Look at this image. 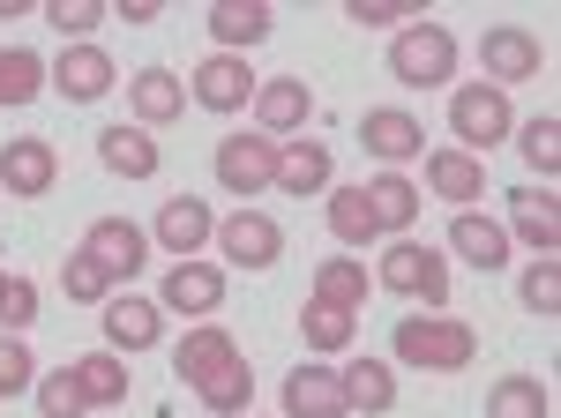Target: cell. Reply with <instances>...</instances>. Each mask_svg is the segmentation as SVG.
Instances as JSON below:
<instances>
[{
	"instance_id": "cell-1",
	"label": "cell",
	"mask_w": 561,
	"mask_h": 418,
	"mask_svg": "<svg viewBox=\"0 0 561 418\" xmlns=\"http://www.w3.org/2000/svg\"><path fill=\"white\" fill-rule=\"evenodd\" d=\"M389 351H397L404 367H420V374H465L479 359V329L457 322V314H404V322L389 329Z\"/></svg>"
},
{
	"instance_id": "cell-2",
	"label": "cell",
	"mask_w": 561,
	"mask_h": 418,
	"mask_svg": "<svg viewBox=\"0 0 561 418\" xmlns=\"http://www.w3.org/2000/svg\"><path fill=\"white\" fill-rule=\"evenodd\" d=\"M389 76H397L404 90H442L449 76H457V31L412 15L404 31H389Z\"/></svg>"
},
{
	"instance_id": "cell-3",
	"label": "cell",
	"mask_w": 561,
	"mask_h": 418,
	"mask_svg": "<svg viewBox=\"0 0 561 418\" xmlns=\"http://www.w3.org/2000/svg\"><path fill=\"white\" fill-rule=\"evenodd\" d=\"M382 285L397 299H412L420 314H442L449 306V262H442V247L397 240V247H382Z\"/></svg>"
},
{
	"instance_id": "cell-4",
	"label": "cell",
	"mask_w": 561,
	"mask_h": 418,
	"mask_svg": "<svg viewBox=\"0 0 561 418\" xmlns=\"http://www.w3.org/2000/svg\"><path fill=\"white\" fill-rule=\"evenodd\" d=\"M449 127H457V142L472 150V158H486L494 142H510V127H517V113H510V90L494 83H457L449 90Z\"/></svg>"
},
{
	"instance_id": "cell-5",
	"label": "cell",
	"mask_w": 561,
	"mask_h": 418,
	"mask_svg": "<svg viewBox=\"0 0 561 418\" xmlns=\"http://www.w3.org/2000/svg\"><path fill=\"white\" fill-rule=\"evenodd\" d=\"M217 187H232V195H270L277 187V142L262 135V127H240V135H225L217 142Z\"/></svg>"
},
{
	"instance_id": "cell-6",
	"label": "cell",
	"mask_w": 561,
	"mask_h": 418,
	"mask_svg": "<svg viewBox=\"0 0 561 418\" xmlns=\"http://www.w3.org/2000/svg\"><path fill=\"white\" fill-rule=\"evenodd\" d=\"M255 68L240 60V53H210V60H195V76H187V105H203V113H240V105H255Z\"/></svg>"
},
{
	"instance_id": "cell-7",
	"label": "cell",
	"mask_w": 561,
	"mask_h": 418,
	"mask_svg": "<svg viewBox=\"0 0 561 418\" xmlns=\"http://www.w3.org/2000/svg\"><path fill=\"white\" fill-rule=\"evenodd\" d=\"M60 187V150L45 142V135H15V142H0V195H23V202H38Z\"/></svg>"
},
{
	"instance_id": "cell-8",
	"label": "cell",
	"mask_w": 561,
	"mask_h": 418,
	"mask_svg": "<svg viewBox=\"0 0 561 418\" xmlns=\"http://www.w3.org/2000/svg\"><path fill=\"white\" fill-rule=\"evenodd\" d=\"M158 306H165V314H187V322H210L217 306H225V269L203 262V254H195V262H173L165 285H158Z\"/></svg>"
},
{
	"instance_id": "cell-9",
	"label": "cell",
	"mask_w": 561,
	"mask_h": 418,
	"mask_svg": "<svg viewBox=\"0 0 561 418\" xmlns=\"http://www.w3.org/2000/svg\"><path fill=\"white\" fill-rule=\"evenodd\" d=\"M45 83L60 90L68 105H98L105 90L121 83V68H113V53H105V45H60V60L45 68Z\"/></svg>"
},
{
	"instance_id": "cell-10",
	"label": "cell",
	"mask_w": 561,
	"mask_h": 418,
	"mask_svg": "<svg viewBox=\"0 0 561 418\" xmlns=\"http://www.w3.org/2000/svg\"><path fill=\"white\" fill-rule=\"evenodd\" d=\"M479 68H486V83H494V90L531 83V76L547 68V45L531 38V31H517V23H494V31L479 38Z\"/></svg>"
},
{
	"instance_id": "cell-11",
	"label": "cell",
	"mask_w": 561,
	"mask_h": 418,
	"mask_svg": "<svg viewBox=\"0 0 561 418\" xmlns=\"http://www.w3.org/2000/svg\"><path fill=\"white\" fill-rule=\"evenodd\" d=\"M217 247H225L232 269H270V262L285 254V224L262 217V209H232V217L217 224Z\"/></svg>"
},
{
	"instance_id": "cell-12",
	"label": "cell",
	"mask_w": 561,
	"mask_h": 418,
	"mask_svg": "<svg viewBox=\"0 0 561 418\" xmlns=\"http://www.w3.org/2000/svg\"><path fill=\"white\" fill-rule=\"evenodd\" d=\"M98 322H105V351H150L165 336V306L142 292H113L98 306Z\"/></svg>"
},
{
	"instance_id": "cell-13",
	"label": "cell",
	"mask_w": 561,
	"mask_h": 418,
	"mask_svg": "<svg viewBox=\"0 0 561 418\" xmlns=\"http://www.w3.org/2000/svg\"><path fill=\"white\" fill-rule=\"evenodd\" d=\"M359 195H367V217H375L382 240H412V224H420V195H427V187H412L404 172H375V179H359Z\"/></svg>"
},
{
	"instance_id": "cell-14",
	"label": "cell",
	"mask_w": 561,
	"mask_h": 418,
	"mask_svg": "<svg viewBox=\"0 0 561 418\" xmlns=\"http://www.w3.org/2000/svg\"><path fill=\"white\" fill-rule=\"evenodd\" d=\"M255 120L270 142H293L307 120H314V90L300 83V76H270V83L255 90Z\"/></svg>"
},
{
	"instance_id": "cell-15",
	"label": "cell",
	"mask_w": 561,
	"mask_h": 418,
	"mask_svg": "<svg viewBox=\"0 0 561 418\" xmlns=\"http://www.w3.org/2000/svg\"><path fill=\"white\" fill-rule=\"evenodd\" d=\"M359 150L382 158V172H397L404 158H420V113H404V105H375V113L359 120Z\"/></svg>"
},
{
	"instance_id": "cell-16",
	"label": "cell",
	"mask_w": 561,
	"mask_h": 418,
	"mask_svg": "<svg viewBox=\"0 0 561 418\" xmlns=\"http://www.w3.org/2000/svg\"><path fill=\"white\" fill-rule=\"evenodd\" d=\"M150 240H158V247H173V262H195V247H210V240H217L210 202H195V195H173V202L158 209Z\"/></svg>"
},
{
	"instance_id": "cell-17",
	"label": "cell",
	"mask_w": 561,
	"mask_h": 418,
	"mask_svg": "<svg viewBox=\"0 0 561 418\" xmlns=\"http://www.w3.org/2000/svg\"><path fill=\"white\" fill-rule=\"evenodd\" d=\"M128 113L135 127H173L187 113V83H180L173 68H135L128 76Z\"/></svg>"
},
{
	"instance_id": "cell-18",
	"label": "cell",
	"mask_w": 561,
	"mask_h": 418,
	"mask_svg": "<svg viewBox=\"0 0 561 418\" xmlns=\"http://www.w3.org/2000/svg\"><path fill=\"white\" fill-rule=\"evenodd\" d=\"M83 247L113 269V285H128L135 269L150 262V232H142V224H128V217H98V224L83 232Z\"/></svg>"
},
{
	"instance_id": "cell-19",
	"label": "cell",
	"mask_w": 561,
	"mask_h": 418,
	"mask_svg": "<svg viewBox=\"0 0 561 418\" xmlns=\"http://www.w3.org/2000/svg\"><path fill=\"white\" fill-rule=\"evenodd\" d=\"M98 165L121 172V179H158L165 150H158L150 127H98Z\"/></svg>"
},
{
	"instance_id": "cell-20",
	"label": "cell",
	"mask_w": 561,
	"mask_h": 418,
	"mask_svg": "<svg viewBox=\"0 0 561 418\" xmlns=\"http://www.w3.org/2000/svg\"><path fill=\"white\" fill-rule=\"evenodd\" d=\"M277 31V15H270V0H217L210 8V38H217V53H255L262 38Z\"/></svg>"
},
{
	"instance_id": "cell-21",
	"label": "cell",
	"mask_w": 561,
	"mask_h": 418,
	"mask_svg": "<svg viewBox=\"0 0 561 418\" xmlns=\"http://www.w3.org/2000/svg\"><path fill=\"white\" fill-rule=\"evenodd\" d=\"M330 142H314V135H293V142H277V195H330Z\"/></svg>"
},
{
	"instance_id": "cell-22",
	"label": "cell",
	"mask_w": 561,
	"mask_h": 418,
	"mask_svg": "<svg viewBox=\"0 0 561 418\" xmlns=\"http://www.w3.org/2000/svg\"><path fill=\"white\" fill-rule=\"evenodd\" d=\"M240 359V344L217 329V322H203V329H187L180 336V351H173V374L187 381V388H203V381H217L225 367Z\"/></svg>"
},
{
	"instance_id": "cell-23",
	"label": "cell",
	"mask_w": 561,
	"mask_h": 418,
	"mask_svg": "<svg viewBox=\"0 0 561 418\" xmlns=\"http://www.w3.org/2000/svg\"><path fill=\"white\" fill-rule=\"evenodd\" d=\"M285 418H352L337 374L330 367H293L285 374Z\"/></svg>"
},
{
	"instance_id": "cell-24",
	"label": "cell",
	"mask_w": 561,
	"mask_h": 418,
	"mask_svg": "<svg viewBox=\"0 0 561 418\" xmlns=\"http://www.w3.org/2000/svg\"><path fill=\"white\" fill-rule=\"evenodd\" d=\"M510 217H517V240H524V247H539V262H554V247H561L554 187H510Z\"/></svg>"
},
{
	"instance_id": "cell-25",
	"label": "cell",
	"mask_w": 561,
	"mask_h": 418,
	"mask_svg": "<svg viewBox=\"0 0 561 418\" xmlns=\"http://www.w3.org/2000/svg\"><path fill=\"white\" fill-rule=\"evenodd\" d=\"M427 187L442 195V202L472 209L479 195H486V165H479L472 150H427Z\"/></svg>"
},
{
	"instance_id": "cell-26",
	"label": "cell",
	"mask_w": 561,
	"mask_h": 418,
	"mask_svg": "<svg viewBox=\"0 0 561 418\" xmlns=\"http://www.w3.org/2000/svg\"><path fill=\"white\" fill-rule=\"evenodd\" d=\"M449 247L465 254L472 269H510V232L494 217H479V209H457L449 217Z\"/></svg>"
},
{
	"instance_id": "cell-27",
	"label": "cell",
	"mask_w": 561,
	"mask_h": 418,
	"mask_svg": "<svg viewBox=\"0 0 561 418\" xmlns=\"http://www.w3.org/2000/svg\"><path fill=\"white\" fill-rule=\"evenodd\" d=\"M486 418H554V388L539 374H502L486 388Z\"/></svg>"
},
{
	"instance_id": "cell-28",
	"label": "cell",
	"mask_w": 561,
	"mask_h": 418,
	"mask_svg": "<svg viewBox=\"0 0 561 418\" xmlns=\"http://www.w3.org/2000/svg\"><path fill=\"white\" fill-rule=\"evenodd\" d=\"M352 336H359V314H352V306H330V299H307L300 306V344L307 351L330 359V351H345Z\"/></svg>"
},
{
	"instance_id": "cell-29",
	"label": "cell",
	"mask_w": 561,
	"mask_h": 418,
	"mask_svg": "<svg viewBox=\"0 0 561 418\" xmlns=\"http://www.w3.org/2000/svg\"><path fill=\"white\" fill-rule=\"evenodd\" d=\"M76 381H83L90 411H121V404H128V367H121V351H83V359H76Z\"/></svg>"
},
{
	"instance_id": "cell-30",
	"label": "cell",
	"mask_w": 561,
	"mask_h": 418,
	"mask_svg": "<svg viewBox=\"0 0 561 418\" xmlns=\"http://www.w3.org/2000/svg\"><path fill=\"white\" fill-rule=\"evenodd\" d=\"M337 388H345L352 411H367V418L397 411V374H389L382 359H359V367H345V374H337Z\"/></svg>"
},
{
	"instance_id": "cell-31",
	"label": "cell",
	"mask_w": 561,
	"mask_h": 418,
	"mask_svg": "<svg viewBox=\"0 0 561 418\" xmlns=\"http://www.w3.org/2000/svg\"><path fill=\"white\" fill-rule=\"evenodd\" d=\"M367 292H375V277L352 262V254H330V262H314V299H330V306H367Z\"/></svg>"
},
{
	"instance_id": "cell-32",
	"label": "cell",
	"mask_w": 561,
	"mask_h": 418,
	"mask_svg": "<svg viewBox=\"0 0 561 418\" xmlns=\"http://www.w3.org/2000/svg\"><path fill=\"white\" fill-rule=\"evenodd\" d=\"M330 240H337V247H375V240H382L359 187H330Z\"/></svg>"
},
{
	"instance_id": "cell-33",
	"label": "cell",
	"mask_w": 561,
	"mask_h": 418,
	"mask_svg": "<svg viewBox=\"0 0 561 418\" xmlns=\"http://www.w3.org/2000/svg\"><path fill=\"white\" fill-rule=\"evenodd\" d=\"M195 396H203V411H210V418H248V404H255V374H248V359H232V367H225L217 381H203Z\"/></svg>"
},
{
	"instance_id": "cell-34",
	"label": "cell",
	"mask_w": 561,
	"mask_h": 418,
	"mask_svg": "<svg viewBox=\"0 0 561 418\" xmlns=\"http://www.w3.org/2000/svg\"><path fill=\"white\" fill-rule=\"evenodd\" d=\"M45 90V60L31 45H0V105H31Z\"/></svg>"
},
{
	"instance_id": "cell-35",
	"label": "cell",
	"mask_w": 561,
	"mask_h": 418,
	"mask_svg": "<svg viewBox=\"0 0 561 418\" xmlns=\"http://www.w3.org/2000/svg\"><path fill=\"white\" fill-rule=\"evenodd\" d=\"M510 135H517L524 165L539 172V179H554V172H561V120H554V113H539V120H517Z\"/></svg>"
},
{
	"instance_id": "cell-36",
	"label": "cell",
	"mask_w": 561,
	"mask_h": 418,
	"mask_svg": "<svg viewBox=\"0 0 561 418\" xmlns=\"http://www.w3.org/2000/svg\"><path fill=\"white\" fill-rule=\"evenodd\" d=\"M60 285H68V299H83V306H105V299L121 292V285H113V269H105L90 247H76L68 262H60Z\"/></svg>"
},
{
	"instance_id": "cell-37",
	"label": "cell",
	"mask_w": 561,
	"mask_h": 418,
	"mask_svg": "<svg viewBox=\"0 0 561 418\" xmlns=\"http://www.w3.org/2000/svg\"><path fill=\"white\" fill-rule=\"evenodd\" d=\"M105 15H113V0H45V23L68 45H90V31H98Z\"/></svg>"
},
{
	"instance_id": "cell-38",
	"label": "cell",
	"mask_w": 561,
	"mask_h": 418,
	"mask_svg": "<svg viewBox=\"0 0 561 418\" xmlns=\"http://www.w3.org/2000/svg\"><path fill=\"white\" fill-rule=\"evenodd\" d=\"M38 411L45 418H83L90 411V396H83V381H76V367H53V374H38Z\"/></svg>"
},
{
	"instance_id": "cell-39",
	"label": "cell",
	"mask_w": 561,
	"mask_h": 418,
	"mask_svg": "<svg viewBox=\"0 0 561 418\" xmlns=\"http://www.w3.org/2000/svg\"><path fill=\"white\" fill-rule=\"evenodd\" d=\"M517 299L539 314V322H554L561 314V262H531V269L517 277Z\"/></svg>"
},
{
	"instance_id": "cell-40",
	"label": "cell",
	"mask_w": 561,
	"mask_h": 418,
	"mask_svg": "<svg viewBox=\"0 0 561 418\" xmlns=\"http://www.w3.org/2000/svg\"><path fill=\"white\" fill-rule=\"evenodd\" d=\"M31 388H38L31 344H23V336H0V404H8V396H31Z\"/></svg>"
},
{
	"instance_id": "cell-41",
	"label": "cell",
	"mask_w": 561,
	"mask_h": 418,
	"mask_svg": "<svg viewBox=\"0 0 561 418\" xmlns=\"http://www.w3.org/2000/svg\"><path fill=\"white\" fill-rule=\"evenodd\" d=\"M38 322V285L31 277H0V329H31Z\"/></svg>"
},
{
	"instance_id": "cell-42",
	"label": "cell",
	"mask_w": 561,
	"mask_h": 418,
	"mask_svg": "<svg viewBox=\"0 0 561 418\" xmlns=\"http://www.w3.org/2000/svg\"><path fill=\"white\" fill-rule=\"evenodd\" d=\"M412 8H420V0H345V15L359 23V31H404Z\"/></svg>"
},
{
	"instance_id": "cell-43",
	"label": "cell",
	"mask_w": 561,
	"mask_h": 418,
	"mask_svg": "<svg viewBox=\"0 0 561 418\" xmlns=\"http://www.w3.org/2000/svg\"><path fill=\"white\" fill-rule=\"evenodd\" d=\"M165 0H121V23H158Z\"/></svg>"
},
{
	"instance_id": "cell-44",
	"label": "cell",
	"mask_w": 561,
	"mask_h": 418,
	"mask_svg": "<svg viewBox=\"0 0 561 418\" xmlns=\"http://www.w3.org/2000/svg\"><path fill=\"white\" fill-rule=\"evenodd\" d=\"M248 418H255V411H248Z\"/></svg>"
}]
</instances>
